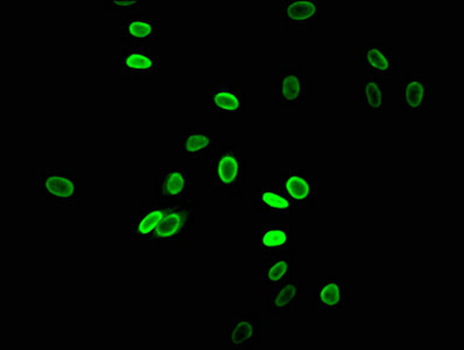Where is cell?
Segmentation results:
<instances>
[{"label": "cell", "mask_w": 464, "mask_h": 350, "mask_svg": "<svg viewBox=\"0 0 464 350\" xmlns=\"http://www.w3.org/2000/svg\"><path fill=\"white\" fill-rule=\"evenodd\" d=\"M200 198H180L175 205L168 206L160 226L150 238V243H185L189 228L197 221Z\"/></svg>", "instance_id": "6da1fadb"}, {"label": "cell", "mask_w": 464, "mask_h": 350, "mask_svg": "<svg viewBox=\"0 0 464 350\" xmlns=\"http://www.w3.org/2000/svg\"><path fill=\"white\" fill-rule=\"evenodd\" d=\"M212 176L217 191H230L244 186L246 161L236 145L223 146L212 158Z\"/></svg>", "instance_id": "7a4b0ae2"}, {"label": "cell", "mask_w": 464, "mask_h": 350, "mask_svg": "<svg viewBox=\"0 0 464 350\" xmlns=\"http://www.w3.org/2000/svg\"><path fill=\"white\" fill-rule=\"evenodd\" d=\"M36 185L43 198L57 205H75L80 197L79 180L73 169L47 168L40 173Z\"/></svg>", "instance_id": "3957f363"}, {"label": "cell", "mask_w": 464, "mask_h": 350, "mask_svg": "<svg viewBox=\"0 0 464 350\" xmlns=\"http://www.w3.org/2000/svg\"><path fill=\"white\" fill-rule=\"evenodd\" d=\"M280 185L293 205L313 206L318 198V180L307 169L292 168L283 173Z\"/></svg>", "instance_id": "277c9868"}, {"label": "cell", "mask_w": 464, "mask_h": 350, "mask_svg": "<svg viewBox=\"0 0 464 350\" xmlns=\"http://www.w3.org/2000/svg\"><path fill=\"white\" fill-rule=\"evenodd\" d=\"M429 77L407 74L400 81V106L403 113H422L429 110Z\"/></svg>", "instance_id": "5b68a950"}, {"label": "cell", "mask_w": 464, "mask_h": 350, "mask_svg": "<svg viewBox=\"0 0 464 350\" xmlns=\"http://www.w3.org/2000/svg\"><path fill=\"white\" fill-rule=\"evenodd\" d=\"M159 57L149 45H131L121 50L118 66L123 75H158Z\"/></svg>", "instance_id": "8992f818"}, {"label": "cell", "mask_w": 464, "mask_h": 350, "mask_svg": "<svg viewBox=\"0 0 464 350\" xmlns=\"http://www.w3.org/2000/svg\"><path fill=\"white\" fill-rule=\"evenodd\" d=\"M308 96V76L301 66L280 70L277 76V103L282 106H300Z\"/></svg>", "instance_id": "52a82bcc"}, {"label": "cell", "mask_w": 464, "mask_h": 350, "mask_svg": "<svg viewBox=\"0 0 464 350\" xmlns=\"http://www.w3.org/2000/svg\"><path fill=\"white\" fill-rule=\"evenodd\" d=\"M261 340V319L251 315L235 316L224 328V345L230 348H253Z\"/></svg>", "instance_id": "ba28073f"}, {"label": "cell", "mask_w": 464, "mask_h": 350, "mask_svg": "<svg viewBox=\"0 0 464 350\" xmlns=\"http://www.w3.org/2000/svg\"><path fill=\"white\" fill-rule=\"evenodd\" d=\"M189 194V171L182 167L160 168L156 179V195L163 201H179Z\"/></svg>", "instance_id": "9c48e42d"}, {"label": "cell", "mask_w": 464, "mask_h": 350, "mask_svg": "<svg viewBox=\"0 0 464 350\" xmlns=\"http://www.w3.org/2000/svg\"><path fill=\"white\" fill-rule=\"evenodd\" d=\"M167 205L143 206L137 217L128 223V239L131 243L149 242L163 221Z\"/></svg>", "instance_id": "30bf717a"}, {"label": "cell", "mask_w": 464, "mask_h": 350, "mask_svg": "<svg viewBox=\"0 0 464 350\" xmlns=\"http://www.w3.org/2000/svg\"><path fill=\"white\" fill-rule=\"evenodd\" d=\"M319 16V0H282L280 3V19L290 28L311 27Z\"/></svg>", "instance_id": "8fae6325"}, {"label": "cell", "mask_w": 464, "mask_h": 350, "mask_svg": "<svg viewBox=\"0 0 464 350\" xmlns=\"http://www.w3.org/2000/svg\"><path fill=\"white\" fill-rule=\"evenodd\" d=\"M259 250L265 255H292L290 224H260Z\"/></svg>", "instance_id": "7c38bea8"}, {"label": "cell", "mask_w": 464, "mask_h": 350, "mask_svg": "<svg viewBox=\"0 0 464 350\" xmlns=\"http://www.w3.org/2000/svg\"><path fill=\"white\" fill-rule=\"evenodd\" d=\"M159 39V19L150 16H128L121 19V40L149 45Z\"/></svg>", "instance_id": "4fadbf2b"}, {"label": "cell", "mask_w": 464, "mask_h": 350, "mask_svg": "<svg viewBox=\"0 0 464 350\" xmlns=\"http://www.w3.org/2000/svg\"><path fill=\"white\" fill-rule=\"evenodd\" d=\"M360 65L370 75L382 77L392 75L396 70V58L391 47L370 43L364 48Z\"/></svg>", "instance_id": "5bb4252c"}, {"label": "cell", "mask_w": 464, "mask_h": 350, "mask_svg": "<svg viewBox=\"0 0 464 350\" xmlns=\"http://www.w3.org/2000/svg\"><path fill=\"white\" fill-rule=\"evenodd\" d=\"M178 146L189 159H204L210 153L215 152V132L188 128L179 139Z\"/></svg>", "instance_id": "9a60e30c"}, {"label": "cell", "mask_w": 464, "mask_h": 350, "mask_svg": "<svg viewBox=\"0 0 464 350\" xmlns=\"http://www.w3.org/2000/svg\"><path fill=\"white\" fill-rule=\"evenodd\" d=\"M314 299L319 308H347L348 291L344 280L337 277L318 280L314 290Z\"/></svg>", "instance_id": "2e32d148"}, {"label": "cell", "mask_w": 464, "mask_h": 350, "mask_svg": "<svg viewBox=\"0 0 464 350\" xmlns=\"http://www.w3.org/2000/svg\"><path fill=\"white\" fill-rule=\"evenodd\" d=\"M210 108L217 113H238L244 108L246 96L232 84L220 83L207 95Z\"/></svg>", "instance_id": "e0dca14e"}, {"label": "cell", "mask_w": 464, "mask_h": 350, "mask_svg": "<svg viewBox=\"0 0 464 350\" xmlns=\"http://www.w3.org/2000/svg\"><path fill=\"white\" fill-rule=\"evenodd\" d=\"M302 298V280L289 279L275 289L267 300V309L272 315H282L296 309Z\"/></svg>", "instance_id": "ac0fdd59"}, {"label": "cell", "mask_w": 464, "mask_h": 350, "mask_svg": "<svg viewBox=\"0 0 464 350\" xmlns=\"http://www.w3.org/2000/svg\"><path fill=\"white\" fill-rule=\"evenodd\" d=\"M258 214L265 216L290 215L293 204L282 188L261 186L256 197Z\"/></svg>", "instance_id": "d6986e66"}, {"label": "cell", "mask_w": 464, "mask_h": 350, "mask_svg": "<svg viewBox=\"0 0 464 350\" xmlns=\"http://www.w3.org/2000/svg\"><path fill=\"white\" fill-rule=\"evenodd\" d=\"M360 102L367 113L385 112V86L382 77L364 74L360 84Z\"/></svg>", "instance_id": "ffe728a7"}, {"label": "cell", "mask_w": 464, "mask_h": 350, "mask_svg": "<svg viewBox=\"0 0 464 350\" xmlns=\"http://www.w3.org/2000/svg\"><path fill=\"white\" fill-rule=\"evenodd\" d=\"M261 280L265 285L275 289L292 276V255H277L261 261Z\"/></svg>", "instance_id": "44dd1931"}, {"label": "cell", "mask_w": 464, "mask_h": 350, "mask_svg": "<svg viewBox=\"0 0 464 350\" xmlns=\"http://www.w3.org/2000/svg\"><path fill=\"white\" fill-rule=\"evenodd\" d=\"M105 5L106 9L125 11L139 9L142 3L139 0H109Z\"/></svg>", "instance_id": "7402d4cb"}]
</instances>
